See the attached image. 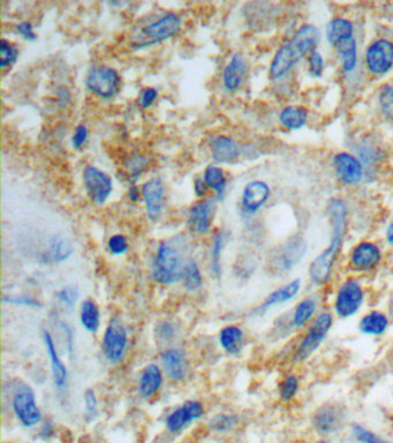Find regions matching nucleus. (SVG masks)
Wrapping results in <instances>:
<instances>
[{"instance_id": "f257e3e1", "label": "nucleus", "mask_w": 393, "mask_h": 443, "mask_svg": "<svg viewBox=\"0 0 393 443\" xmlns=\"http://www.w3.org/2000/svg\"><path fill=\"white\" fill-rule=\"evenodd\" d=\"M327 215L330 219L331 237L329 247L311 261L308 275L313 284L327 285L334 275V266L341 253L347 228V205L341 198H332L327 203Z\"/></svg>"}, {"instance_id": "f03ea898", "label": "nucleus", "mask_w": 393, "mask_h": 443, "mask_svg": "<svg viewBox=\"0 0 393 443\" xmlns=\"http://www.w3.org/2000/svg\"><path fill=\"white\" fill-rule=\"evenodd\" d=\"M320 40V30L314 24L301 26L291 40L283 44L274 53L269 68L271 79L278 80L286 75L304 57L316 51L315 49Z\"/></svg>"}, {"instance_id": "7ed1b4c3", "label": "nucleus", "mask_w": 393, "mask_h": 443, "mask_svg": "<svg viewBox=\"0 0 393 443\" xmlns=\"http://www.w3.org/2000/svg\"><path fill=\"white\" fill-rule=\"evenodd\" d=\"M182 242L166 240L159 244L156 253L152 277L161 284H175L182 278L186 263Z\"/></svg>"}, {"instance_id": "20e7f679", "label": "nucleus", "mask_w": 393, "mask_h": 443, "mask_svg": "<svg viewBox=\"0 0 393 443\" xmlns=\"http://www.w3.org/2000/svg\"><path fill=\"white\" fill-rule=\"evenodd\" d=\"M181 29V19L175 13H166L158 20L154 21L148 26L135 30L131 36L133 48L150 47L163 41L169 40Z\"/></svg>"}, {"instance_id": "39448f33", "label": "nucleus", "mask_w": 393, "mask_h": 443, "mask_svg": "<svg viewBox=\"0 0 393 443\" xmlns=\"http://www.w3.org/2000/svg\"><path fill=\"white\" fill-rule=\"evenodd\" d=\"M334 321V314L330 312H322L315 317L295 349L293 356L295 363H304L320 349L332 329Z\"/></svg>"}, {"instance_id": "423d86ee", "label": "nucleus", "mask_w": 393, "mask_h": 443, "mask_svg": "<svg viewBox=\"0 0 393 443\" xmlns=\"http://www.w3.org/2000/svg\"><path fill=\"white\" fill-rule=\"evenodd\" d=\"M366 292L360 282L355 278L345 279L338 286L334 297L332 308L338 318L350 319L364 306Z\"/></svg>"}, {"instance_id": "0eeeda50", "label": "nucleus", "mask_w": 393, "mask_h": 443, "mask_svg": "<svg viewBox=\"0 0 393 443\" xmlns=\"http://www.w3.org/2000/svg\"><path fill=\"white\" fill-rule=\"evenodd\" d=\"M364 61L368 72L373 76H383L393 68V43L387 38H378L370 44Z\"/></svg>"}, {"instance_id": "6e6552de", "label": "nucleus", "mask_w": 393, "mask_h": 443, "mask_svg": "<svg viewBox=\"0 0 393 443\" xmlns=\"http://www.w3.org/2000/svg\"><path fill=\"white\" fill-rule=\"evenodd\" d=\"M86 83L90 92L103 99H110L119 90L120 78L111 67L97 66L90 70Z\"/></svg>"}, {"instance_id": "1a4fd4ad", "label": "nucleus", "mask_w": 393, "mask_h": 443, "mask_svg": "<svg viewBox=\"0 0 393 443\" xmlns=\"http://www.w3.org/2000/svg\"><path fill=\"white\" fill-rule=\"evenodd\" d=\"M128 337L127 331L119 319H112L106 328L104 338H103V351L106 359L111 363H118L121 361L127 349Z\"/></svg>"}, {"instance_id": "9d476101", "label": "nucleus", "mask_w": 393, "mask_h": 443, "mask_svg": "<svg viewBox=\"0 0 393 443\" xmlns=\"http://www.w3.org/2000/svg\"><path fill=\"white\" fill-rule=\"evenodd\" d=\"M383 253L380 246L373 242H359L350 254V267L355 273H368L380 266Z\"/></svg>"}, {"instance_id": "9b49d317", "label": "nucleus", "mask_w": 393, "mask_h": 443, "mask_svg": "<svg viewBox=\"0 0 393 443\" xmlns=\"http://www.w3.org/2000/svg\"><path fill=\"white\" fill-rule=\"evenodd\" d=\"M334 173L344 185H359L364 177V166L357 156L347 152H337L332 159Z\"/></svg>"}, {"instance_id": "f8f14e48", "label": "nucleus", "mask_w": 393, "mask_h": 443, "mask_svg": "<svg viewBox=\"0 0 393 443\" xmlns=\"http://www.w3.org/2000/svg\"><path fill=\"white\" fill-rule=\"evenodd\" d=\"M14 414L24 427H34L42 420V414L37 407L36 400L29 388L17 391L13 398Z\"/></svg>"}, {"instance_id": "ddd939ff", "label": "nucleus", "mask_w": 393, "mask_h": 443, "mask_svg": "<svg viewBox=\"0 0 393 443\" xmlns=\"http://www.w3.org/2000/svg\"><path fill=\"white\" fill-rule=\"evenodd\" d=\"M83 182L94 201L104 203L112 192V179L96 166H87L83 173Z\"/></svg>"}, {"instance_id": "4468645a", "label": "nucleus", "mask_w": 393, "mask_h": 443, "mask_svg": "<svg viewBox=\"0 0 393 443\" xmlns=\"http://www.w3.org/2000/svg\"><path fill=\"white\" fill-rule=\"evenodd\" d=\"M344 411L336 404H327L318 407L313 417V425L320 434L330 435L343 426Z\"/></svg>"}, {"instance_id": "2eb2a0df", "label": "nucleus", "mask_w": 393, "mask_h": 443, "mask_svg": "<svg viewBox=\"0 0 393 443\" xmlns=\"http://www.w3.org/2000/svg\"><path fill=\"white\" fill-rule=\"evenodd\" d=\"M205 414L202 404L198 400H187L182 407L173 411L166 419V428L171 433L181 432L188 423L200 419Z\"/></svg>"}, {"instance_id": "dca6fc26", "label": "nucleus", "mask_w": 393, "mask_h": 443, "mask_svg": "<svg viewBox=\"0 0 393 443\" xmlns=\"http://www.w3.org/2000/svg\"><path fill=\"white\" fill-rule=\"evenodd\" d=\"M165 187L161 178H151L143 185L142 196L146 205L147 215L151 221H157L164 208Z\"/></svg>"}, {"instance_id": "f3484780", "label": "nucleus", "mask_w": 393, "mask_h": 443, "mask_svg": "<svg viewBox=\"0 0 393 443\" xmlns=\"http://www.w3.org/2000/svg\"><path fill=\"white\" fill-rule=\"evenodd\" d=\"M271 189L268 184L261 180H254L246 185L242 192V203L245 212L255 214L267 203L270 198Z\"/></svg>"}, {"instance_id": "a211bd4d", "label": "nucleus", "mask_w": 393, "mask_h": 443, "mask_svg": "<svg viewBox=\"0 0 393 443\" xmlns=\"http://www.w3.org/2000/svg\"><path fill=\"white\" fill-rule=\"evenodd\" d=\"M163 368L172 380H185L189 372V364L185 352L179 349H170L162 354Z\"/></svg>"}, {"instance_id": "6ab92c4d", "label": "nucleus", "mask_w": 393, "mask_h": 443, "mask_svg": "<svg viewBox=\"0 0 393 443\" xmlns=\"http://www.w3.org/2000/svg\"><path fill=\"white\" fill-rule=\"evenodd\" d=\"M302 288V281L300 278H295L293 281L288 282L281 288L271 292L268 297L265 298L261 306L258 308L260 312H265L278 305L286 304L288 301L293 300Z\"/></svg>"}, {"instance_id": "aec40b11", "label": "nucleus", "mask_w": 393, "mask_h": 443, "mask_svg": "<svg viewBox=\"0 0 393 443\" xmlns=\"http://www.w3.org/2000/svg\"><path fill=\"white\" fill-rule=\"evenodd\" d=\"M212 216H214V202L210 200L198 202L189 212V228L195 233H205L210 228Z\"/></svg>"}, {"instance_id": "412c9836", "label": "nucleus", "mask_w": 393, "mask_h": 443, "mask_svg": "<svg viewBox=\"0 0 393 443\" xmlns=\"http://www.w3.org/2000/svg\"><path fill=\"white\" fill-rule=\"evenodd\" d=\"M390 327V319L384 312L373 310L368 312L359 322V331L367 336H382Z\"/></svg>"}, {"instance_id": "4be33fe9", "label": "nucleus", "mask_w": 393, "mask_h": 443, "mask_svg": "<svg viewBox=\"0 0 393 443\" xmlns=\"http://www.w3.org/2000/svg\"><path fill=\"white\" fill-rule=\"evenodd\" d=\"M325 37L331 47L336 48L338 44L354 37V24L352 21L344 17H336L327 24Z\"/></svg>"}, {"instance_id": "5701e85b", "label": "nucleus", "mask_w": 393, "mask_h": 443, "mask_svg": "<svg viewBox=\"0 0 393 443\" xmlns=\"http://www.w3.org/2000/svg\"><path fill=\"white\" fill-rule=\"evenodd\" d=\"M246 74V61L240 53H235L232 57L228 66L225 67L223 73V82L225 89L228 92H235L242 86V80Z\"/></svg>"}, {"instance_id": "b1692460", "label": "nucleus", "mask_w": 393, "mask_h": 443, "mask_svg": "<svg viewBox=\"0 0 393 443\" xmlns=\"http://www.w3.org/2000/svg\"><path fill=\"white\" fill-rule=\"evenodd\" d=\"M318 312V301L314 298L307 297L297 303L295 310L292 312L290 326L295 329H302L309 326L314 320Z\"/></svg>"}, {"instance_id": "393cba45", "label": "nucleus", "mask_w": 393, "mask_h": 443, "mask_svg": "<svg viewBox=\"0 0 393 443\" xmlns=\"http://www.w3.org/2000/svg\"><path fill=\"white\" fill-rule=\"evenodd\" d=\"M44 343H45L50 363H51L53 382H54L57 387H64L66 384L68 373H67L66 366L64 365L63 361L60 359L59 354L57 352L54 342H53L51 335L47 331H44Z\"/></svg>"}, {"instance_id": "a878e982", "label": "nucleus", "mask_w": 393, "mask_h": 443, "mask_svg": "<svg viewBox=\"0 0 393 443\" xmlns=\"http://www.w3.org/2000/svg\"><path fill=\"white\" fill-rule=\"evenodd\" d=\"M212 157L216 162H231L239 156V146L235 140L230 139L228 136H215L210 143Z\"/></svg>"}, {"instance_id": "bb28decb", "label": "nucleus", "mask_w": 393, "mask_h": 443, "mask_svg": "<svg viewBox=\"0 0 393 443\" xmlns=\"http://www.w3.org/2000/svg\"><path fill=\"white\" fill-rule=\"evenodd\" d=\"M307 109L301 106H288L279 113V123L283 127L297 131L304 127L308 122Z\"/></svg>"}, {"instance_id": "cd10ccee", "label": "nucleus", "mask_w": 393, "mask_h": 443, "mask_svg": "<svg viewBox=\"0 0 393 443\" xmlns=\"http://www.w3.org/2000/svg\"><path fill=\"white\" fill-rule=\"evenodd\" d=\"M163 377L158 366L150 364L143 370L142 375L140 377L139 391L143 397L149 398L155 395L162 386Z\"/></svg>"}, {"instance_id": "c85d7f7f", "label": "nucleus", "mask_w": 393, "mask_h": 443, "mask_svg": "<svg viewBox=\"0 0 393 443\" xmlns=\"http://www.w3.org/2000/svg\"><path fill=\"white\" fill-rule=\"evenodd\" d=\"M307 253V244L300 237L292 238L286 242L283 253L281 262L286 269H292L304 258Z\"/></svg>"}, {"instance_id": "c756f323", "label": "nucleus", "mask_w": 393, "mask_h": 443, "mask_svg": "<svg viewBox=\"0 0 393 443\" xmlns=\"http://www.w3.org/2000/svg\"><path fill=\"white\" fill-rule=\"evenodd\" d=\"M334 49H336V52H337L343 71H344L345 73H352L357 68V58H359L357 42L355 40V37L345 41L343 43L338 44Z\"/></svg>"}, {"instance_id": "7c9ffc66", "label": "nucleus", "mask_w": 393, "mask_h": 443, "mask_svg": "<svg viewBox=\"0 0 393 443\" xmlns=\"http://www.w3.org/2000/svg\"><path fill=\"white\" fill-rule=\"evenodd\" d=\"M219 342L221 347L228 354H239L244 343V331L237 326H228L221 329Z\"/></svg>"}, {"instance_id": "2f4dec72", "label": "nucleus", "mask_w": 393, "mask_h": 443, "mask_svg": "<svg viewBox=\"0 0 393 443\" xmlns=\"http://www.w3.org/2000/svg\"><path fill=\"white\" fill-rule=\"evenodd\" d=\"M80 320H81L83 327L86 328L87 331H90V333H96L98 331L101 315H99V310L95 301L90 300V299L83 301L81 312H80Z\"/></svg>"}, {"instance_id": "473e14b6", "label": "nucleus", "mask_w": 393, "mask_h": 443, "mask_svg": "<svg viewBox=\"0 0 393 443\" xmlns=\"http://www.w3.org/2000/svg\"><path fill=\"white\" fill-rule=\"evenodd\" d=\"M203 179H205V184L217 193V198H221L224 196L225 189H226V178H225L224 171L221 168L209 166L205 169Z\"/></svg>"}, {"instance_id": "72a5a7b5", "label": "nucleus", "mask_w": 393, "mask_h": 443, "mask_svg": "<svg viewBox=\"0 0 393 443\" xmlns=\"http://www.w3.org/2000/svg\"><path fill=\"white\" fill-rule=\"evenodd\" d=\"M181 279L184 281V286L188 291H196L198 289L201 288L202 275L195 260L188 259L182 273Z\"/></svg>"}, {"instance_id": "f704fd0d", "label": "nucleus", "mask_w": 393, "mask_h": 443, "mask_svg": "<svg viewBox=\"0 0 393 443\" xmlns=\"http://www.w3.org/2000/svg\"><path fill=\"white\" fill-rule=\"evenodd\" d=\"M378 108L384 118L393 123V86L384 85L378 90Z\"/></svg>"}, {"instance_id": "c9c22d12", "label": "nucleus", "mask_w": 393, "mask_h": 443, "mask_svg": "<svg viewBox=\"0 0 393 443\" xmlns=\"http://www.w3.org/2000/svg\"><path fill=\"white\" fill-rule=\"evenodd\" d=\"M299 391H300L299 377L295 374H288L284 377V380L281 381L279 397L284 402H291L292 400H295Z\"/></svg>"}, {"instance_id": "e433bc0d", "label": "nucleus", "mask_w": 393, "mask_h": 443, "mask_svg": "<svg viewBox=\"0 0 393 443\" xmlns=\"http://www.w3.org/2000/svg\"><path fill=\"white\" fill-rule=\"evenodd\" d=\"M72 253H73V247L71 245V242L61 237L53 239L50 245V255L54 261L60 262L67 260Z\"/></svg>"}, {"instance_id": "4c0bfd02", "label": "nucleus", "mask_w": 393, "mask_h": 443, "mask_svg": "<svg viewBox=\"0 0 393 443\" xmlns=\"http://www.w3.org/2000/svg\"><path fill=\"white\" fill-rule=\"evenodd\" d=\"M56 297L64 306L71 308L79 300L80 292L75 286H65L57 292Z\"/></svg>"}, {"instance_id": "58836bf2", "label": "nucleus", "mask_w": 393, "mask_h": 443, "mask_svg": "<svg viewBox=\"0 0 393 443\" xmlns=\"http://www.w3.org/2000/svg\"><path fill=\"white\" fill-rule=\"evenodd\" d=\"M17 56H19L17 49H15L8 41L3 38L1 40V61H0L1 67L5 68V67L10 66L12 64L17 61Z\"/></svg>"}, {"instance_id": "ea45409f", "label": "nucleus", "mask_w": 393, "mask_h": 443, "mask_svg": "<svg viewBox=\"0 0 393 443\" xmlns=\"http://www.w3.org/2000/svg\"><path fill=\"white\" fill-rule=\"evenodd\" d=\"M324 72V59L318 51L308 56V74L313 78H320Z\"/></svg>"}, {"instance_id": "a19ab883", "label": "nucleus", "mask_w": 393, "mask_h": 443, "mask_svg": "<svg viewBox=\"0 0 393 443\" xmlns=\"http://www.w3.org/2000/svg\"><path fill=\"white\" fill-rule=\"evenodd\" d=\"M353 434L355 439L361 443H392L377 437L376 434L359 425L353 426Z\"/></svg>"}, {"instance_id": "79ce46f5", "label": "nucleus", "mask_w": 393, "mask_h": 443, "mask_svg": "<svg viewBox=\"0 0 393 443\" xmlns=\"http://www.w3.org/2000/svg\"><path fill=\"white\" fill-rule=\"evenodd\" d=\"M223 245H224V235L218 233L215 237V242H214V245H212V269L215 271L216 275H219V273H221V251H223Z\"/></svg>"}, {"instance_id": "37998d69", "label": "nucleus", "mask_w": 393, "mask_h": 443, "mask_svg": "<svg viewBox=\"0 0 393 443\" xmlns=\"http://www.w3.org/2000/svg\"><path fill=\"white\" fill-rule=\"evenodd\" d=\"M235 423H237V419L233 416L218 414L212 420V426L217 432H226V430H231L232 427L235 426Z\"/></svg>"}, {"instance_id": "c03bdc74", "label": "nucleus", "mask_w": 393, "mask_h": 443, "mask_svg": "<svg viewBox=\"0 0 393 443\" xmlns=\"http://www.w3.org/2000/svg\"><path fill=\"white\" fill-rule=\"evenodd\" d=\"M110 251L112 252L113 254L120 255L124 254L128 249V242H127V238L123 235H114L110 238L109 244Z\"/></svg>"}, {"instance_id": "a18cd8bd", "label": "nucleus", "mask_w": 393, "mask_h": 443, "mask_svg": "<svg viewBox=\"0 0 393 443\" xmlns=\"http://www.w3.org/2000/svg\"><path fill=\"white\" fill-rule=\"evenodd\" d=\"M84 407H86V414L89 417L93 418L97 414V398L95 391L88 389L84 394Z\"/></svg>"}, {"instance_id": "49530a36", "label": "nucleus", "mask_w": 393, "mask_h": 443, "mask_svg": "<svg viewBox=\"0 0 393 443\" xmlns=\"http://www.w3.org/2000/svg\"><path fill=\"white\" fill-rule=\"evenodd\" d=\"M5 303L13 305H24V306H31V307H38L40 306V303L34 300L31 298L26 297V296H8L3 298Z\"/></svg>"}, {"instance_id": "de8ad7c7", "label": "nucleus", "mask_w": 393, "mask_h": 443, "mask_svg": "<svg viewBox=\"0 0 393 443\" xmlns=\"http://www.w3.org/2000/svg\"><path fill=\"white\" fill-rule=\"evenodd\" d=\"M146 159L141 157V156H135V157H133V159L129 161V164L127 168H128V171L131 173V175H134V177H138V175H141L143 170L146 169Z\"/></svg>"}, {"instance_id": "09e8293b", "label": "nucleus", "mask_w": 393, "mask_h": 443, "mask_svg": "<svg viewBox=\"0 0 393 443\" xmlns=\"http://www.w3.org/2000/svg\"><path fill=\"white\" fill-rule=\"evenodd\" d=\"M87 139H88V129H87L86 126H77L75 133H74L73 139H72L74 148H81L86 143Z\"/></svg>"}, {"instance_id": "8fccbe9b", "label": "nucleus", "mask_w": 393, "mask_h": 443, "mask_svg": "<svg viewBox=\"0 0 393 443\" xmlns=\"http://www.w3.org/2000/svg\"><path fill=\"white\" fill-rule=\"evenodd\" d=\"M156 99H157V90L154 89V88H147L146 90H143L140 103L143 108H148V106H151L152 103L155 102Z\"/></svg>"}, {"instance_id": "3c124183", "label": "nucleus", "mask_w": 393, "mask_h": 443, "mask_svg": "<svg viewBox=\"0 0 393 443\" xmlns=\"http://www.w3.org/2000/svg\"><path fill=\"white\" fill-rule=\"evenodd\" d=\"M17 30L26 40H36V34L34 33L33 26L29 22L24 21V22H21L20 24H17Z\"/></svg>"}, {"instance_id": "603ef678", "label": "nucleus", "mask_w": 393, "mask_h": 443, "mask_svg": "<svg viewBox=\"0 0 393 443\" xmlns=\"http://www.w3.org/2000/svg\"><path fill=\"white\" fill-rule=\"evenodd\" d=\"M173 334H175V333H173V328L171 324H159L158 335L161 337L164 338V340H169L170 337H172Z\"/></svg>"}, {"instance_id": "864d4df0", "label": "nucleus", "mask_w": 393, "mask_h": 443, "mask_svg": "<svg viewBox=\"0 0 393 443\" xmlns=\"http://www.w3.org/2000/svg\"><path fill=\"white\" fill-rule=\"evenodd\" d=\"M207 184H205V179H196L195 182V192L198 196H205L207 192Z\"/></svg>"}, {"instance_id": "5fc2aeb1", "label": "nucleus", "mask_w": 393, "mask_h": 443, "mask_svg": "<svg viewBox=\"0 0 393 443\" xmlns=\"http://www.w3.org/2000/svg\"><path fill=\"white\" fill-rule=\"evenodd\" d=\"M385 239L389 246L393 248V221L390 224L387 225V231H385Z\"/></svg>"}, {"instance_id": "6e6d98bb", "label": "nucleus", "mask_w": 393, "mask_h": 443, "mask_svg": "<svg viewBox=\"0 0 393 443\" xmlns=\"http://www.w3.org/2000/svg\"><path fill=\"white\" fill-rule=\"evenodd\" d=\"M129 198H132L133 201H136L139 198V189L136 187L129 189Z\"/></svg>"}, {"instance_id": "4d7b16f0", "label": "nucleus", "mask_w": 393, "mask_h": 443, "mask_svg": "<svg viewBox=\"0 0 393 443\" xmlns=\"http://www.w3.org/2000/svg\"><path fill=\"white\" fill-rule=\"evenodd\" d=\"M318 443H327V442H325V441H318Z\"/></svg>"}]
</instances>
